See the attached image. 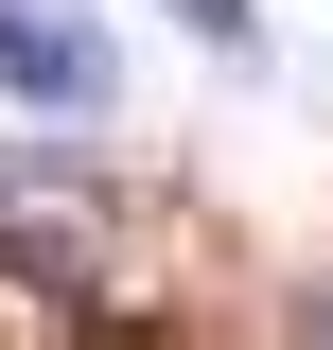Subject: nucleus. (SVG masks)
I'll use <instances>...</instances> for the list:
<instances>
[{
	"label": "nucleus",
	"instance_id": "f257e3e1",
	"mask_svg": "<svg viewBox=\"0 0 333 350\" xmlns=\"http://www.w3.org/2000/svg\"><path fill=\"white\" fill-rule=\"evenodd\" d=\"M0 88L36 123H106V18L88 0H0Z\"/></svg>",
	"mask_w": 333,
	"mask_h": 350
},
{
	"label": "nucleus",
	"instance_id": "f03ea898",
	"mask_svg": "<svg viewBox=\"0 0 333 350\" xmlns=\"http://www.w3.org/2000/svg\"><path fill=\"white\" fill-rule=\"evenodd\" d=\"M88 228H106L88 158H0V280H71Z\"/></svg>",
	"mask_w": 333,
	"mask_h": 350
}]
</instances>
